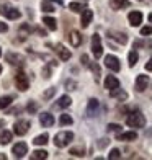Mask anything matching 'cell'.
I'll return each instance as SVG.
<instances>
[{"label": "cell", "instance_id": "obj_44", "mask_svg": "<svg viewBox=\"0 0 152 160\" xmlns=\"http://www.w3.org/2000/svg\"><path fill=\"white\" fill-rule=\"evenodd\" d=\"M80 61H82V64L85 65V67H89V57H87L85 54H84V56L80 57Z\"/></svg>", "mask_w": 152, "mask_h": 160}, {"label": "cell", "instance_id": "obj_6", "mask_svg": "<svg viewBox=\"0 0 152 160\" xmlns=\"http://www.w3.org/2000/svg\"><path fill=\"white\" fill-rule=\"evenodd\" d=\"M5 61L8 62L10 65H17V67H21V65H25V57L21 54H17V52H7L5 54Z\"/></svg>", "mask_w": 152, "mask_h": 160}, {"label": "cell", "instance_id": "obj_20", "mask_svg": "<svg viewBox=\"0 0 152 160\" xmlns=\"http://www.w3.org/2000/svg\"><path fill=\"white\" fill-rule=\"evenodd\" d=\"M110 7L113 10H123L129 7V2L128 0H110Z\"/></svg>", "mask_w": 152, "mask_h": 160}, {"label": "cell", "instance_id": "obj_27", "mask_svg": "<svg viewBox=\"0 0 152 160\" xmlns=\"http://www.w3.org/2000/svg\"><path fill=\"white\" fill-rule=\"evenodd\" d=\"M137 59H139V54H137V51H129V54H128V64H129V67H134V65L137 64Z\"/></svg>", "mask_w": 152, "mask_h": 160}, {"label": "cell", "instance_id": "obj_21", "mask_svg": "<svg viewBox=\"0 0 152 160\" xmlns=\"http://www.w3.org/2000/svg\"><path fill=\"white\" fill-rule=\"evenodd\" d=\"M13 139V134H12V131H7L3 129L2 132H0V145H7V144H10Z\"/></svg>", "mask_w": 152, "mask_h": 160}, {"label": "cell", "instance_id": "obj_12", "mask_svg": "<svg viewBox=\"0 0 152 160\" xmlns=\"http://www.w3.org/2000/svg\"><path fill=\"white\" fill-rule=\"evenodd\" d=\"M128 21H129V25H131V26H139L142 23V13L137 12V10L131 12L128 15Z\"/></svg>", "mask_w": 152, "mask_h": 160}, {"label": "cell", "instance_id": "obj_37", "mask_svg": "<svg viewBox=\"0 0 152 160\" xmlns=\"http://www.w3.org/2000/svg\"><path fill=\"white\" fill-rule=\"evenodd\" d=\"M108 158H110V160H114V158H121V152H119L118 149H113V150L110 152V155H108Z\"/></svg>", "mask_w": 152, "mask_h": 160}, {"label": "cell", "instance_id": "obj_51", "mask_svg": "<svg viewBox=\"0 0 152 160\" xmlns=\"http://www.w3.org/2000/svg\"><path fill=\"white\" fill-rule=\"evenodd\" d=\"M0 56H2V49H0Z\"/></svg>", "mask_w": 152, "mask_h": 160}, {"label": "cell", "instance_id": "obj_19", "mask_svg": "<svg viewBox=\"0 0 152 160\" xmlns=\"http://www.w3.org/2000/svg\"><path fill=\"white\" fill-rule=\"evenodd\" d=\"M72 103V100L69 95H62L59 100H57V103L54 105V108H57V110H62V108H69Z\"/></svg>", "mask_w": 152, "mask_h": 160}, {"label": "cell", "instance_id": "obj_29", "mask_svg": "<svg viewBox=\"0 0 152 160\" xmlns=\"http://www.w3.org/2000/svg\"><path fill=\"white\" fill-rule=\"evenodd\" d=\"M31 160H46L48 158V152L46 150H34L33 154L30 155Z\"/></svg>", "mask_w": 152, "mask_h": 160}, {"label": "cell", "instance_id": "obj_31", "mask_svg": "<svg viewBox=\"0 0 152 160\" xmlns=\"http://www.w3.org/2000/svg\"><path fill=\"white\" fill-rule=\"evenodd\" d=\"M69 8H70L72 12H75V13H77V12H82V10H85L87 7H85L82 2H72V3L69 5Z\"/></svg>", "mask_w": 152, "mask_h": 160}, {"label": "cell", "instance_id": "obj_40", "mask_svg": "<svg viewBox=\"0 0 152 160\" xmlns=\"http://www.w3.org/2000/svg\"><path fill=\"white\" fill-rule=\"evenodd\" d=\"M66 87H67V90H75V88H77V83L72 82V80H67V82H66Z\"/></svg>", "mask_w": 152, "mask_h": 160}, {"label": "cell", "instance_id": "obj_11", "mask_svg": "<svg viewBox=\"0 0 152 160\" xmlns=\"http://www.w3.org/2000/svg\"><path fill=\"white\" fill-rule=\"evenodd\" d=\"M108 38L114 39L116 42H119V44H126V42H128V36H126L124 33H121V31H113V30H110V31H108Z\"/></svg>", "mask_w": 152, "mask_h": 160}, {"label": "cell", "instance_id": "obj_36", "mask_svg": "<svg viewBox=\"0 0 152 160\" xmlns=\"http://www.w3.org/2000/svg\"><path fill=\"white\" fill-rule=\"evenodd\" d=\"M106 129L110 131V132H119V131H121V126H119V124H114V122H110V124L106 126Z\"/></svg>", "mask_w": 152, "mask_h": 160}, {"label": "cell", "instance_id": "obj_28", "mask_svg": "<svg viewBox=\"0 0 152 160\" xmlns=\"http://www.w3.org/2000/svg\"><path fill=\"white\" fill-rule=\"evenodd\" d=\"M49 141V136L44 132V134H39V136H36L34 139H33V144L34 145H46Z\"/></svg>", "mask_w": 152, "mask_h": 160}, {"label": "cell", "instance_id": "obj_33", "mask_svg": "<svg viewBox=\"0 0 152 160\" xmlns=\"http://www.w3.org/2000/svg\"><path fill=\"white\" fill-rule=\"evenodd\" d=\"M89 67L92 69L93 74H95V80L98 82V80H100V67H98V64L97 62H92V64H89Z\"/></svg>", "mask_w": 152, "mask_h": 160}, {"label": "cell", "instance_id": "obj_26", "mask_svg": "<svg viewBox=\"0 0 152 160\" xmlns=\"http://www.w3.org/2000/svg\"><path fill=\"white\" fill-rule=\"evenodd\" d=\"M41 10L46 12V13H54L56 12V7L53 5L51 0H43V2H41Z\"/></svg>", "mask_w": 152, "mask_h": 160}, {"label": "cell", "instance_id": "obj_39", "mask_svg": "<svg viewBox=\"0 0 152 160\" xmlns=\"http://www.w3.org/2000/svg\"><path fill=\"white\" fill-rule=\"evenodd\" d=\"M108 144H110V139H106V137H105V139H100V141H98V147H100V149H105Z\"/></svg>", "mask_w": 152, "mask_h": 160}, {"label": "cell", "instance_id": "obj_2", "mask_svg": "<svg viewBox=\"0 0 152 160\" xmlns=\"http://www.w3.org/2000/svg\"><path fill=\"white\" fill-rule=\"evenodd\" d=\"M70 141H74V132L70 131H61L54 136V145L56 147H66V145L70 144Z\"/></svg>", "mask_w": 152, "mask_h": 160}, {"label": "cell", "instance_id": "obj_10", "mask_svg": "<svg viewBox=\"0 0 152 160\" xmlns=\"http://www.w3.org/2000/svg\"><path fill=\"white\" fill-rule=\"evenodd\" d=\"M98 110H100V101L97 98H90L89 100V105H87V113H89V116H97L98 114Z\"/></svg>", "mask_w": 152, "mask_h": 160}, {"label": "cell", "instance_id": "obj_49", "mask_svg": "<svg viewBox=\"0 0 152 160\" xmlns=\"http://www.w3.org/2000/svg\"><path fill=\"white\" fill-rule=\"evenodd\" d=\"M147 46H150V48H152V41H150V42H147Z\"/></svg>", "mask_w": 152, "mask_h": 160}, {"label": "cell", "instance_id": "obj_5", "mask_svg": "<svg viewBox=\"0 0 152 160\" xmlns=\"http://www.w3.org/2000/svg\"><path fill=\"white\" fill-rule=\"evenodd\" d=\"M15 85H17V88L20 92H26L28 88H30V80H28V77L21 70L15 75Z\"/></svg>", "mask_w": 152, "mask_h": 160}, {"label": "cell", "instance_id": "obj_16", "mask_svg": "<svg viewBox=\"0 0 152 160\" xmlns=\"http://www.w3.org/2000/svg\"><path fill=\"white\" fill-rule=\"evenodd\" d=\"M118 141H123V142H133L137 139V134L134 132V131H128V132H119L116 136Z\"/></svg>", "mask_w": 152, "mask_h": 160}, {"label": "cell", "instance_id": "obj_23", "mask_svg": "<svg viewBox=\"0 0 152 160\" xmlns=\"http://www.w3.org/2000/svg\"><path fill=\"white\" fill-rule=\"evenodd\" d=\"M69 39H70V44L74 46V48H79V46L82 44V34L77 33V31H72L70 36H69Z\"/></svg>", "mask_w": 152, "mask_h": 160}, {"label": "cell", "instance_id": "obj_7", "mask_svg": "<svg viewBox=\"0 0 152 160\" xmlns=\"http://www.w3.org/2000/svg\"><path fill=\"white\" fill-rule=\"evenodd\" d=\"M105 65L110 70H113V72H119L121 70V62H119V59L116 56H111V54H108V56H105Z\"/></svg>", "mask_w": 152, "mask_h": 160}, {"label": "cell", "instance_id": "obj_1", "mask_svg": "<svg viewBox=\"0 0 152 160\" xmlns=\"http://www.w3.org/2000/svg\"><path fill=\"white\" fill-rule=\"evenodd\" d=\"M126 124L129 128H144L146 126V116H144L139 110H134L129 113V116L126 118Z\"/></svg>", "mask_w": 152, "mask_h": 160}, {"label": "cell", "instance_id": "obj_3", "mask_svg": "<svg viewBox=\"0 0 152 160\" xmlns=\"http://www.w3.org/2000/svg\"><path fill=\"white\" fill-rule=\"evenodd\" d=\"M0 15H3L8 20H18L21 17V12L18 8H15V7H12V5H2L0 7Z\"/></svg>", "mask_w": 152, "mask_h": 160}, {"label": "cell", "instance_id": "obj_32", "mask_svg": "<svg viewBox=\"0 0 152 160\" xmlns=\"http://www.w3.org/2000/svg\"><path fill=\"white\" fill-rule=\"evenodd\" d=\"M59 122H61L62 126H70L72 122H74V119H72V116H70V114H61Z\"/></svg>", "mask_w": 152, "mask_h": 160}, {"label": "cell", "instance_id": "obj_41", "mask_svg": "<svg viewBox=\"0 0 152 160\" xmlns=\"http://www.w3.org/2000/svg\"><path fill=\"white\" fill-rule=\"evenodd\" d=\"M30 31H31V28L28 26V25H21V26H20V33H26V34H28Z\"/></svg>", "mask_w": 152, "mask_h": 160}, {"label": "cell", "instance_id": "obj_15", "mask_svg": "<svg viewBox=\"0 0 152 160\" xmlns=\"http://www.w3.org/2000/svg\"><path fill=\"white\" fill-rule=\"evenodd\" d=\"M39 122L44 128H51V126L54 124V116L51 114V113H48V111H44V113L39 114Z\"/></svg>", "mask_w": 152, "mask_h": 160}, {"label": "cell", "instance_id": "obj_42", "mask_svg": "<svg viewBox=\"0 0 152 160\" xmlns=\"http://www.w3.org/2000/svg\"><path fill=\"white\" fill-rule=\"evenodd\" d=\"M7 31H8V26H7V23L0 21V33H7Z\"/></svg>", "mask_w": 152, "mask_h": 160}, {"label": "cell", "instance_id": "obj_22", "mask_svg": "<svg viewBox=\"0 0 152 160\" xmlns=\"http://www.w3.org/2000/svg\"><path fill=\"white\" fill-rule=\"evenodd\" d=\"M110 95H111V98H118V100H121V101H124V100L128 98V93H126L124 90H121L119 87H118V88L110 90Z\"/></svg>", "mask_w": 152, "mask_h": 160}, {"label": "cell", "instance_id": "obj_50", "mask_svg": "<svg viewBox=\"0 0 152 160\" xmlns=\"http://www.w3.org/2000/svg\"><path fill=\"white\" fill-rule=\"evenodd\" d=\"M0 74H2V65H0Z\"/></svg>", "mask_w": 152, "mask_h": 160}, {"label": "cell", "instance_id": "obj_34", "mask_svg": "<svg viewBox=\"0 0 152 160\" xmlns=\"http://www.w3.org/2000/svg\"><path fill=\"white\" fill-rule=\"evenodd\" d=\"M56 95V88H54V87H51V88H48L44 93H43V98H44V100H49V98H53Z\"/></svg>", "mask_w": 152, "mask_h": 160}, {"label": "cell", "instance_id": "obj_35", "mask_svg": "<svg viewBox=\"0 0 152 160\" xmlns=\"http://www.w3.org/2000/svg\"><path fill=\"white\" fill-rule=\"evenodd\" d=\"M26 111H28V113H31V114H34L36 111H38V106H36L34 101H28V105H26Z\"/></svg>", "mask_w": 152, "mask_h": 160}, {"label": "cell", "instance_id": "obj_24", "mask_svg": "<svg viewBox=\"0 0 152 160\" xmlns=\"http://www.w3.org/2000/svg\"><path fill=\"white\" fill-rule=\"evenodd\" d=\"M43 23H44L51 31H56L57 30V21L53 17H43Z\"/></svg>", "mask_w": 152, "mask_h": 160}, {"label": "cell", "instance_id": "obj_25", "mask_svg": "<svg viewBox=\"0 0 152 160\" xmlns=\"http://www.w3.org/2000/svg\"><path fill=\"white\" fill-rule=\"evenodd\" d=\"M69 154L72 157H84L85 155V147H84V145H75V147H72L69 150Z\"/></svg>", "mask_w": 152, "mask_h": 160}, {"label": "cell", "instance_id": "obj_46", "mask_svg": "<svg viewBox=\"0 0 152 160\" xmlns=\"http://www.w3.org/2000/svg\"><path fill=\"white\" fill-rule=\"evenodd\" d=\"M5 126V119H0V128H3Z\"/></svg>", "mask_w": 152, "mask_h": 160}, {"label": "cell", "instance_id": "obj_45", "mask_svg": "<svg viewBox=\"0 0 152 160\" xmlns=\"http://www.w3.org/2000/svg\"><path fill=\"white\" fill-rule=\"evenodd\" d=\"M146 70H149V72H152V57L147 61V64H146Z\"/></svg>", "mask_w": 152, "mask_h": 160}, {"label": "cell", "instance_id": "obj_9", "mask_svg": "<svg viewBox=\"0 0 152 160\" xmlns=\"http://www.w3.org/2000/svg\"><path fill=\"white\" fill-rule=\"evenodd\" d=\"M12 154L15 155L17 158H23L28 154V145L25 142H17L15 145H13V149H12Z\"/></svg>", "mask_w": 152, "mask_h": 160}, {"label": "cell", "instance_id": "obj_43", "mask_svg": "<svg viewBox=\"0 0 152 160\" xmlns=\"http://www.w3.org/2000/svg\"><path fill=\"white\" fill-rule=\"evenodd\" d=\"M43 77H44V78H49V77H51L49 67H44V69H43Z\"/></svg>", "mask_w": 152, "mask_h": 160}, {"label": "cell", "instance_id": "obj_47", "mask_svg": "<svg viewBox=\"0 0 152 160\" xmlns=\"http://www.w3.org/2000/svg\"><path fill=\"white\" fill-rule=\"evenodd\" d=\"M7 158V155H3V154H0V160H5Z\"/></svg>", "mask_w": 152, "mask_h": 160}, {"label": "cell", "instance_id": "obj_18", "mask_svg": "<svg viewBox=\"0 0 152 160\" xmlns=\"http://www.w3.org/2000/svg\"><path fill=\"white\" fill-rule=\"evenodd\" d=\"M56 52L59 54V57H61V61H69L70 59V51L67 49V48H64L62 44H57L56 46Z\"/></svg>", "mask_w": 152, "mask_h": 160}, {"label": "cell", "instance_id": "obj_13", "mask_svg": "<svg viewBox=\"0 0 152 160\" xmlns=\"http://www.w3.org/2000/svg\"><path fill=\"white\" fill-rule=\"evenodd\" d=\"M147 85H149V77L147 75H144V74L137 75V78H136V90L137 92H144L147 88Z\"/></svg>", "mask_w": 152, "mask_h": 160}, {"label": "cell", "instance_id": "obj_4", "mask_svg": "<svg viewBox=\"0 0 152 160\" xmlns=\"http://www.w3.org/2000/svg\"><path fill=\"white\" fill-rule=\"evenodd\" d=\"M92 52H93V56H95V59H100V57L103 56V46H101L100 34L92 36Z\"/></svg>", "mask_w": 152, "mask_h": 160}, {"label": "cell", "instance_id": "obj_48", "mask_svg": "<svg viewBox=\"0 0 152 160\" xmlns=\"http://www.w3.org/2000/svg\"><path fill=\"white\" fill-rule=\"evenodd\" d=\"M149 21H150V23H152V13H150V15H149Z\"/></svg>", "mask_w": 152, "mask_h": 160}, {"label": "cell", "instance_id": "obj_17", "mask_svg": "<svg viewBox=\"0 0 152 160\" xmlns=\"http://www.w3.org/2000/svg\"><path fill=\"white\" fill-rule=\"evenodd\" d=\"M119 87V80L114 77V75H106L105 78V88L108 90H113V88H118Z\"/></svg>", "mask_w": 152, "mask_h": 160}, {"label": "cell", "instance_id": "obj_14", "mask_svg": "<svg viewBox=\"0 0 152 160\" xmlns=\"http://www.w3.org/2000/svg\"><path fill=\"white\" fill-rule=\"evenodd\" d=\"M92 20H93V12L90 8H85L82 10V18H80V25L82 28H87L90 23H92Z\"/></svg>", "mask_w": 152, "mask_h": 160}, {"label": "cell", "instance_id": "obj_8", "mask_svg": "<svg viewBox=\"0 0 152 160\" xmlns=\"http://www.w3.org/2000/svg\"><path fill=\"white\" fill-rule=\"evenodd\" d=\"M28 131H30V121H26V119H20L13 126V132L17 136H25Z\"/></svg>", "mask_w": 152, "mask_h": 160}, {"label": "cell", "instance_id": "obj_30", "mask_svg": "<svg viewBox=\"0 0 152 160\" xmlns=\"http://www.w3.org/2000/svg\"><path fill=\"white\" fill-rule=\"evenodd\" d=\"M13 101L12 95H5V97H0V110H5L7 106H10Z\"/></svg>", "mask_w": 152, "mask_h": 160}, {"label": "cell", "instance_id": "obj_38", "mask_svg": "<svg viewBox=\"0 0 152 160\" xmlns=\"http://www.w3.org/2000/svg\"><path fill=\"white\" fill-rule=\"evenodd\" d=\"M152 34V26H142L141 28V36H149Z\"/></svg>", "mask_w": 152, "mask_h": 160}]
</instances>
